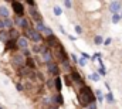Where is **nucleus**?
<instances>
[{
    "label": "nucleus",
    "instance_id": "26",
    "mask_svg": "<svg viewBox=\"0 0 122 109\" xmlns=\"http://www.w3.org/2000/svg\"><path fill=\"white\" fill-rule=\"evenodd\" d=\"M54 99H56V104L57 105H64V96L61 94H58L57 96H54Z\"/></svg>",
    "mask_w": 122,
    "mask_h": 109
},
{
    "label": "nucleus",
    "instance_id": "46",
    "mask_svg": "<svg viewBox=\"0 0 122 109\" xmlns=\"http://www.w3.org/2000/svg\"><path fill=\"white\" fill-rule=\"evenodd\" d=\"M68 37H70V40H71V41H75V40H77V38H75L74 35H68Z\"/></svg>",
    "mask_w": 122,
    "mask_h": 109
},
{
    "label": "nucleus",
    "instance_id": "23",
    "mask_svg": "<svg viewBox=\"0 0 122 109\" xmlns=\"http://www.w3.org/2000/svg\"><path fill=\"white\" fill-rule=\"evenodd\" d=\"M104 37L101 35V34H98V35H95L94 37V45H101V44H104Z\"/></svg>",
    "mask_w": 122,
    "mask_h": 109
},
{
    "label": "nucleus",
    "instance_id": "20",
    "mask_svg": "<svg viewBox=\"0 0 122 109\" xmlns=\"http://www.w3.org/2000/svg\"><path fill=\"white\" fill-rule=\"evenodd\" d=\"M98 74H99V77H105V75H107V68H105V65H104V61H99Z\"/></svg>",
    "mask_w": 122,
    "mask_h": 109
},
{
    "label": "nucleus",
    "instance_id": "38",
    "mask_svg": "<svg viewBox=\"0 0 122 109\" xmlns=\"http://www.w3.org/2000/svg\"><path fill=\"white\" fill-rule=\"evenodd\" d=\"M111 43H112V38H111V37H108V38H105V40H104V44H102V45L108 47V45H109Z\"/></svg>",
    "mask_w": 122,
    "mask_h": 109
},
{
    "label": "nucleus",
    "instance_id": "43",
    "mask_svg": "<svg viewBox=\"0 0 122 109\" xmlns=\"http://www.w3.org/2000/svg\"><path fill=\"white\" fill-rule=\"evenodd\" d=\"M47 85H48L50 88H53V85H54V78H51V79H48V81H47Z\"/></svg>",
    "mask_w": 122,
    "mask_h": 109
},
{
    "label": "nucleus",
    "instance_id": "3",
    "mask_svg": "<svg viewBox=\"0 0 122 109\" xmlns=\"http://www.w3.org/2000/svg\"><path fill=\"white\" fill-rule=\"evenodd\" d=\"M40 55H41V59L46 65L54 62V55L51 53V50L47 47V45H41V50H40Z\"/></svg>",
    "mask_w": 122,
    "mask_h": 109
},
{
    "label": "nucleus",
    "instance_id": "25",
    "mask_svg": "<svg viewBox=\"0 0 122 109\" xmlns=\"http://www.w3.org/2000/svg\"><path fill=\"white\" fill-rule=\"evenodd\" d=\"M26 67H27V68H30L31 71H34V68H36V62H34V59H33L31 57L26 59Z\"/></svg>",
    "mask_w": 122,
    "mask_h": 109
},
{
    "label": "nucleus",
    "instance_id": "45",
    "mask_svg": "<svg viewBox=\"0 0 122 109\" xmlns=\"http://www.w3.org/2000/svg\"><path fill=\"white\" fill-rule=\"evenodd\" d=\"M23 55H26L27 58H30V57H31V54H30V51H29V50H23Z\"/></svg>",
    "mask_w": 122,
    "mask_h": 109
},
{
    "label": "nucleus",
    "instance_id": "16",
    "mask_svg": "<svg viewBox=\"0 0 122 109\" xmlns=\"http://www.w3.org/2000/svg\"><path fill=\"white\" fill-rule=\"evenodd\" d=\"M10 40L9 37V30H0V41L1 43H7Z\"/></svg>",
    "mask_w": 122,
    "mask_h": 109
},
{
    "label": "nucleus",
    "instance_id": "40",
    "mask_svg": "<svg viewBox=\"0 0 122 109\" xmlns=\"http://www.w3.org/2000/svg\"><path fill=\"white\" fill-rule=\"evenodd\" d=\"M85 109H98V106H97V102H92L91 105H88Z\"/></svg>",
    "mask_w": 122,
    "mask_h": 109
},
{
    "label": "nucleus",
    "instance_id": "36",
    "mask_svg": "<svg viewBox=\"0 0 122 109\" xmlns=\"http://www.w3.org/2000/svg\"><path fill=\"white\" fill-rule=\"evenodd\" d=\"M77 64H78L81 68H84V67L87 65V61H85V59H82V58H78V62H77Z\"/></svg>",
    "mask_w": 122,
    "mask_h": 109
},
{
    "label": "nucleus",
    "instance_id": "33",
    "mask_svg": "<svg viewBox=\"0 0 122 109\" xmlns=\"http://www.w3.org/2000/svg\"><path fill=\"white\" fill-rule=\"evenodd\" d=\"M62 4H64V7H65V9H68V10H70V9H72V1H70V0H64V1H62Z\"/></svg>",
    "mask_w": 122,
    "mask_h": 109
},
{
    "label": "nucleus",
    "instance_id": "48",
    "mask_svg": "<svg viewBox=\"0 0 122 109\" xmlns=\"http://www.w3.org/2000/svg\"><path fill=\"white\" fill-rule=\"evenodd\" d=\"M119 17H121V19H122V11H121V13H119Z\"/></svg>",
    "mask_w": 122,
    "mask_h": 109
},
{
    "label": "nucleus",
    "instance_id": "35",
    "mask_svg": "<svg viewBox=\"0 0 122 109\" xmlns=\"http://www.w3.org/2000/svg\"><path fill=\"white\" fill-rule=\"evenodd\" d=\"M62 78H64V84H65V85H68V86H70V85H72V82H71V78H70V75H64Z\"/></svg>",
    "mask_w": 122,
    "mask_h": 109
},
{
    "label": "nucleus",
    "instance_id": "4",
    "mask_svg": "<svg viewBox=\"0 0 122 109\" xmlns=\"http://www.w3.org/2000/svg\"><path fill=\"white\" fill-rule=\"evenodd\" d=\"M53 55H54L60 62H62V61H68V57H70V54H67V51L64 50L62 44H58V45L56 47V51H54Z\"/></svg>",
    "mask_w": 122,
    "mask_h": 109
},
{
    "label": "nucleus",
    "instance_id": "18",
    "mask_svg": "<svg viewBox=\"0 0 122 109\" xmlns=\"http://www.w3.org/2000/svg\"><path fill=\"white\" fill-rule=\"evenodd\" d=\"M104 101H107L108 104H115V98H114V95H112V92H107L105 95H104Z\"/></svg>",
    "mask_w": 122,
    "mask_h": 109
},
{
    "label": "nucleus",
    "instance_id": "41",
    "mask_svg": "<svg viewBox=\"0 0 122 109\" xmlns=\"http://www.w3.org/2000/svg\"><path fill=\"white\" fill-rule=\"evenodd\" d=\"M70 57H71V59H72V62H75V64L78 62V57H77L75 54H70Z\"/></svg>",
    "mask_w": 122,
    "mask_h": 109
},
{
    "label": "nucleus",
    "instance_id": "24",
    "mask_svg": "<svg viewBox=\"0 0 122 109\" xmlns=\"http://www.w3.org/2000/svg\"><path fill=\"white\" fill-rule=\"evenodd\" d=\"M61 65H62V69L65 71V72H72V69H71V64H70V61H62L61 62Z\"/></svg>",
    "mask_w": 122,
    "mask_h": 109
},
{
    "label": "nucleus",
    "instance_id": "28",
    "mask_svg": "<svg viewBox=\"0 0 122 109\" xmlns=\"http://www.w3.org/2000/svg\"><path fill=\"white\" fill-rule=\"evenodd\" d=\"M88 78H90L92 82H98L99 79H101V77H99V74H98V72H94V74H91Z\"/></svg>",
    "mask_w": 122,
    "mask_h": 109
},
{
    "label": "nucleus",
    "instance_id": "21",
    "mask_svg": "<svg viewBox=\"0 0 122 109\" xmlns=\"http://www.w3.org/2000/svg\"><path fill=\"white\" fill-rule=\"evenodd\" d=\"M94 94H95V101L99 102V104H102L104 102V94L101 92V89H97Z\"/></svg>",
    "mask_w": 122,
    "mask_h": 109
},
{
    "label": "nucleus",
    "instance_id": "14",
    "mask_svg": "<svg viewBox=\"0 0 122 109\" xmlns=\"http://www.w3.org/2000/svg\"><path fill=\"white\" fill-rule=\"evenodd\" d=\"M0 17L4 20V19H10V10L6 7V6H0Z\"/></svg>",
    "mask_w": 122,
    "mask_h": 109
},
{
    "label": "nucleus",
    "instance_id": "37",
    "mask_svg": "<svg viewBox=\"0 0 122 109\" xmlns=\"http://www.w3.org/2000/svg\"><path fill=\"white\" fill-rule=\"evenodd\" d=\"M74 30H75V33H77L78 35H80V34H82V27H81V26L75 24V26H74Z\"/></svg>",
    "mask_w": 122,
    "mask_h": 109
},
{
    "label": "nucleus",
    "instance_id": "47",
    "mask_svg": "<svg viewBox=\"0 0 122 109\" xmlns=\"http://www.w3.org/2000/svg\"><path fill=\"white\" fill-rule=\"evenodd\" d=\"M60 30H61V33H62V34H67V33H65V30H64V27H62V26L60 27Z\"/></svg>",
    "mask_w": 122,
    "mask_h": 109
},
{
    "label": "nucleus",
    "instance_id": "44",
    "mask_svg": "<svg viewBox=\"0 0 122 109\" xmlns=\"http://www.w3.org/2000/svg\"><path fill=\"white\" fill-rule=\"evenodd\" d=\"M16 88H17V91H20V92H21V91L24 89V86H23L21 84H16Z\"/></svg>",
    "mask_w": 122,
    "mask_h": 109
},
{
    "label": "nucleus",
    "instance_id": "2",
    "mask_svg": "<svg viewBox=\"0 0 122 109\" xmlns=\"http://www.w3.org/2000/svg\"><path fill=\"white\" fill-rule=\"evenodd\" d=\"M24 37H26L27 40H31L33 43H41V41H43V34L38 33L36 28L24 30Z\"/></svg>",
    "mask_w": 122,
    "mask_h": 109
},
{
    "label": "nucleus",
    "instance_id": "49",
    "mask_svg": "<svg viewBox=\"0 0 122 109\" xmlns=\"http://www.w3.org/2000/svg\"><path fill=\"white\" fill-rule=\"evenodd\" d=\"M0 109H3V108H1V106H0Z\"/></svg>",
    "mask_w": 122,
    "mask_h": 109
},
{
    "label": "nucleus",
    "instance_id": "32",
    "mask_svg": "<svg viewBox=\"0 0 122 109\" xmlns=\"http://www.w3.org/2000/svg\"><path fill=\"white\" fill-rule=\"evenodd\" d=\"M80 54H81V58H82V59H85V61H91V55L88 54V53H84V51H81Z\"/></svg>",
    "mask_w": 122,
    "mask_h": 109
},
{
    "label": "nucleus",
    "instance_id": "17",
    "mask_svg": "<svg viewBox=\"0 0 122 109\" xmlns=\"http://www.w3.org/2000/svg\"><path fill=\"white\" fill-rule=\"evenodd\" d=\"M19 47H17V44H16V40H9L7 43H6V50L9 51V50H17Z\"/></svg>",
    "mask_w": 122,
    "mask_h": 109
},
{
    "label": "nucleus",
    "instance_id": "7",
    "mask_svg": "<svg viewBox=\"0 0 122 109\" xmlns=\"http://www.w3.org/2000/svg\"><path fill=\"white\" fill-rule=\"evenodd\" d=\"M46 45L48 47V48H56L58 44H61L60 43V40L54 35V34H51V35H48V37H46Z\"/></svg>",
    "mask_w": 122,
    "mask_h": 109
},
{
    "label": "nucleus",
    "instance_id": "19",
    "mask_svg": "<svg viewBox=\"0 0 122 109\" xmlns=\"http://www.w3.org/2000/svg\"><path fill=\"white\" fill-rule=\"evenodd\" d=\"M1 20H3V19H1ZM3 24H4V30H11L13 26H14V23H13L11 19H4V20H3Z\"/></svg>",
    "mask_w": 122,
    "mask_h": 109
},
{
    "label": "nucleus",
    "instance_id": "31",
    "mask_svg": "<svg viewBox=\"0 0 122 109\" xmlns=\"http://www.w3.org/2000/svg\"><path fill=\"white\" fill-rule=\"evenodd\" d=\"M41 34H44L46 37H48V35H51V34H53V30H51L50 27H47V26H46V28L43 30V33H41Z\"/></svg>",
    "mask_w": 122,
    "mask_h": 109
},
{
    "label": "nucleus",
    "instance_id": "29",
    "mask_svg": "<svg viewBox=\"0 0 122 109\" xmlns=\"http://www.w3.org/2000/svg\"><path fill=\"white\" fill-rule=\"evenodd\" d=\"M53 13H54V16H56V17H58V16L62 14V9H61L60 6H56V7L53 9Z\"/></svg>",
    "mask_w": 122,
    "mask_h": 109
},
{
    "label": "nucleus",
    "instance_id": "27",
    "mask_svg": "<svg viewBox=\"0 0 122 109\" xmlns=\"http://www.w3.org/2000/svg\"><path fill=\"white\" fill-rule=\"evenodd\" d=\"M91 61L92 62H94V61H98V62L102 61V54H101V53H95V54L91 57Z\"/></svg>",
    "mask_w": 122,
    "mask_h": 109
},
{
    "label": "nucleus",
    "instance_id": "30",
    "mask_svg": "<svg viewBox=\"0 0 122 109\" xmlns=\"http://www.w3.org/2000/svg\"><path fill=\"white\" fill-rule=\"evenodd\" d=\"M44 28H46V24H44V23H37V24H36V30H37L38 33H43Z\"/></svg>",
    "mask_w": 122,
    "mask_h": 109
},
{
    "label": "nucleus",
    "instance_id": "42",
    "mask_svg": "<svg viewBox=\"0 0 122 109\" xmlns=\"http://www.w3.org/2000/svg\"><path fill=\"white\" fill-rule=\"evenodd\" d=\"M40 50H41V47H40V45H37V44L33 47V51H34V53H40Z\"/></svg>",
    "mask_w": 122,
    "mask_h": 109
},
{
    "label": "nucleus",
    "instance_id": "10",
    "mask_svg": "<svg viewBox=\"0 0 122 109\" xmlns=\"http://www.w3.org/2000/svg\"><path fill=\"white\" fill-rule=\"evenodd\" d=\"M47 71H48V74H50V75H53L54 78H56V77H60V72H61L58 64H56V62L48 64V65H47Z\"/></svg>",
    "mask_w": 122,
    "mask_h": 109
},
{
    "label": "nucleus",
    "instance_id": "1",
    "mask_svg": "<svg viewBox=\"0 0 122 109\" xmlns=\"http://www.w3.org/2000/svg\"><path fill=\"white\" fill-rule=\"evenodd\" d=\"M77 96H78V104L82 108H87L88 105H91L92 102H97L95 101V94L92 92V88L87 86V85H84V86L80 88Z\"/></svg>",
    "mask_w": 122,
    "mask_h": 109
},
{
    "label": "nucleus",
    "instance_id": "22",
    "mask_svg": "<svg viewBox=\"0 0 122 109\" xmlns=\"http://www.w3.org/2000/svg\"><path fill=\"white\" fill-rule=\"evenodd\" d=\"M9 37H10V40H17L20 35H19V31L17 30L11 28V30H9Z\"/></svg>",
    "mask_w": 122,
    "mask_h": 109
},
{
    "label": "nucleus",
    "instance_id": "12",
    "mask_svg": "<svg viewBox=\"0 0 122 109\" xmlns=\"http://www.w3.org/2000/svg\"><path fill=\"white\" fill-rule=\"evenodd\" d=\"M16 44H17V47L23 51V50H29V40L24 37V35H20L17 40H16Z\"/></svg>",
    "mask_w": 122,
    "mask_h": 109
},
{
    "label": "nucleus",
    "instance_id": "8",
    "mask_svg": "<svg viewBox=\"0 0 122 109\" xmlns=\"http://www.w3.org/2000/svg\"><path fill=\"white\" fill-rule=\"evenodd\" d=\"M70 78H71V82H74V84H78L80 86H84V85H85L84 78L81 77V74H80L78 71H72V72L70 74Z\"/></svg>",
    "mask_w": 122,
    "mask_h": 109
},
{
    "label": "nucleus",
    "instance_id": "9",
    "mask_svg": "<svg viewBox=\"0 0 122 109\" xmlns=\"http://www.w3.org/2000/svg\"><path fill=\"white\" fill-rule=\"evenodd\" d=\"M29 13H30L31 19H33L36 23H43V16H41V13L38 11L37 7H30V9H29Z\"/></svg>",
    "mask_w": 122,
    "mask_h": 109
},
{
    "label": "nucleus",
    "instance_id": "11",
    "mask_svg": "<svg viewBox=\"0 0 122 109\" xmlns=\"http://www.w3.org/2000/svg\"><path fill=\"white\" fill-rule=\"evenodd\" d=\"M109 11H111V14H119L122 11V3L121 1H111L109 3Z\"/></svg>",
    "mask_w": 122,
    "mask_h": 109
},
{
    "label": "nucleus",
    "instance_id": "6",
    "mask_svg": "<svg viewBox=\"0 0 122 109\" xmlns=\"http://www.w3.org/2000/svg\"><path fill=\"white\" fill-rule=\"evenodd\" d=\"M13 23L17 26V27L23 28V30H29L30 28V21L26 19V17H16L13 20Z\"/></svg>",
    "mask_w": 122,
    "mask_h": 109
},
{
    "label": "nucleus",
    "instance_id": "39",
    "mask_svg": "<svg viewBox=\"0 0 122 109\" xmlns=\"http://www.w3.org/2000/svg\"><path fill=\"white\" fill-rule=\"evenodd\" d=\"M26 3H27L30 7H36V6H37V3H36L34 0H26Z\"/></svg>",
    "mask_w": 122,
    "mask_h": 109
},
{
    "label": "nucleus",
    "instance_id": "15",
    "mask_svg": "<svg viewBox=\"0 0 122 109\" xmlns=\"http://www.w3.org/2000/svg\"><path fill=\"white\" fill-rule=\"evenodd\" d=\"M54 86H56L57 92L61 94V91H62V81H61V77H56V78H54Z\"/></svg>",
    "mask_w": 122,
    "mask_h": 109
},
{
    "label": "nucleus",
    "instance_id": "5",
    "mask_svg": "<svg viewBox=\"0 0 122 109\" xmlns=\"http://www.w3.org/2000/svg\"><path fill=\"white\" fill-rule=\"evenodd\" d=\"M11 9H13L16 17H23V16H24V10H26V9H24V6H23L21 1L13 0V1H11Z\"/></svg>",
    "mask_w": 122,
    "mask_h": 109
},
{
    "label": "nucleus",
    "instance_id": "13",
    "mask_svg": "<svg viewBox=\"0 0 122 109\" xmlns=\"http://www.w3.org/2000/svg\"><path fill=\"white\" fill-rule=\"evenodd\" d=\"M13 62L16 64V67H20V68L26 65V59H24L23 54H16L13 57Z\"/></svg>",
    "mask_w": 122,
    "mask_h": 109
},
{
    "label": "nucleus",
    "instance_id": "34",
    "mask_svg": "<svg viewBox=\"0 0 122 109\" xmlns=\"http://www.w3.org/2000/svg\"><path fill=\"white\" fill-rule=\"evenodd\" d=\"M119 21H121L119 14H112V23H114V24H118Z\"/></svg>",
    "mask_w": 122,
    "mask_h": 109
}]
</instances>
